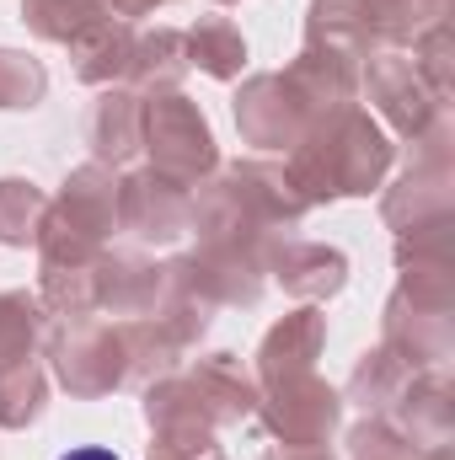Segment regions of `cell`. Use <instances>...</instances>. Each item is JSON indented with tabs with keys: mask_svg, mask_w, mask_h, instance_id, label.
Returning <instances> with one entry per match:
<instances>
[{
	"mask_svg": "<svg viewBox=\"0 0 455 460\" xmlns=\"http://www.w3.org/2000/svg\"><path fill=\"white\" fill-rule=\"evenodd\" d=\"M188 70H193V65H188V38H183L177 27L134 32V54H129L123 86L139 92V97H156V92H177Z\"/></svg>",
	"mask_w": 455,
	"mask_h": 460,
	"instance_id": "ffe728a7",
	"label": "cell"
},
{
	"mask_svg": "<svg viewBox=\"0 0 455 460\" xmlns=\"http://www.w3.org/2000/svg\"><path fill=\"white\" fill-rule=\"evenodd\" d=\"M215 5H236V0H215Z\"/></svg>",
	"mask_w": 455,
	"mask_h": 460,
	"instance_id": "74e56055",
	"label": "cell"
},
{
	"mask_svg": "<svg viewBox=\"0 0 455 460\" xmlns=\"http://www.w3.org/2000/svg\"><path fill=\"white\" fill-rule=\"evenodd\" d=\"M306 43L343 49L353 59L375 54V32H370V16H364V0H311L306 5Z\"/></svg>",
	"mask_w": 455,
	"mask_h": 460,
	"instance_id": "d4e9b609",
	"label": "cell"
},
{
	"mask_svg": "<svg viewBox=\"0 0 455 460\" xmlns=\"http://www.w3.org/2000/svg\"><path fill=\"white\" fill-rule=\"evenodd\" d=\"M252 418L268 429L273 445H333V434L343 423V396L317 369H306V375L257 385Z\"/></svg>",
	"mask_w": 455,
	"mask_h": 460,
	"instance_id": "9c48e42d",
	"label": "cell"
},
{
	"mask_svg": "<svg viewBox=\"0 0 455 460\" xmlns=\"http://www.w3.org/2000/svg\"><path fill=\"white\" fill-rule=\"evenodd\" d=\"M455 123L451 113H440L418 139H413V161L407 172L386 188L380 199V220L397 235L429 226H451L455 220Z\"/></svg>",
	"mask_w": 455,
	"mask_h": 460,
	"instance_id": "5b68a950",
	"label": "cell"
},
{
	"mask_svg": "<svg viewBox=\"0 0 455 460\" xmlns=\"http://www.w3.org/2000/svg\"><path fill=\"white\" fill-rule=\"evenodd\" d=\"M418 369H407L391 348H370V353H359V364H353V375H348V402L353 407H364V418H386L391 412V402L407 391V380H413Z\"/></svg>",
	"mask_w": 455,
	"mask_h": 460,
	"instance_id": "cb8c5ba5",
	"label": "cell"
},
{
	"mask_svg": "<svg viewBox=\"0 0 455 460\" xmlns=\"http://www.w3.org/2000/svg\"><path fill=\"white\" fill-rule=\"evenodd\" d=\"M108 16H113L108 0H22L27 32L43 43H65V49H76L86 32H97Z\"/></svg>",
	"mask_w": 455,
	"mask_h": 460,
	"instance_id": "603a6c76",
	"label": "cell"
},
{
	"mask_svg": "<svg viewBox=\"0 0 455 460\" xmlns=\"http://www.w3.org/2000/svg\"><path fill=\"white\" fill-rule=\"evenodd\" d=\"M43 332H49L43 300L27 295V289H5L0 295V364L32 358V348L43 343Z\"/></svg>",
	"mask_w": 455,
	"mask_h": 460,
	"instance_id": "f546056e",
	"label": "cell"
},
{
	"mask_svg": "<svg viewBox=\"0 0 455 460\" xmlns=\"http://www.w3.org/2000/svg\"><path fill=\"white\" fill-rule=\"evenodd\" d=\"M199 188L188 226L199 246L183 257L215 305H257L268 284V246L300 226L311 204L273 161H230Z\"/></svg>",
	"mask_w": 455,
	"mask_h": 460,
	"instance_id": "6da1fadb",
	"label": "cell"
},
{
	"mask_svg": "<svg viewBox=\"0 0 455 460\" xmlns=\"http://www.w3.org/2000/svg\"><path fill=\"white\" fill-rule=\"evenodd\" d=\"M118 235V172L113 166H76L49 199L38 226V268H92Z\"/></svg>",
	"mask_w": 455,
	"mask_h": 460,
	"instance_id": "277c9868",
	"label": "cell"
},
{
	"mask_svg": "<svg viewBox=\"0 0 455 460\" xmlns=\"http://www.w3.org/2000/svg\"><path fill=\"white\" fill-rule=\"evenodd\" d=\"M386 423H391L407 445H418V450H451V439H455V396H451L445 369H418V375L407 380V391L391 402Z\"/></svg>",
	"mask_w": 455,
	"mask_h": 460,
	"instance_id": "5bb4252c",
	"label": "cell"
},
{
	"mask_svg": "<svg viewBox=\"0 0 455 460\" xmlns=\"http://www.w3.org/2000/svg\"><path fill=\"white\" fill-rule=\"evenodd\" d=\"M139 123H145V97L129 86H103L92 113H86V145L97 166H129L139 155Z\"/></svg>",
	"mask_w": 455,
	"mask_h": 460,
	"instance_id": "d6986e66",
	"label": "cell"
},
{
	"mask_svg": "<svg viewBox=\"0 0 455 460\" xmlns=\"http://www.w3.org/2000/svg\"><path fill=\"white\" fill-rule=\"evenodd\" d=\"M161 5H172V0H108V11L123 16V22H129V16H150V11H161Z\"/></svg>",
	"mask_w": 455,
	"mask_h": 460,
	"instance_id": "d590c367",
	"label": "cell"
},
{
	"mask_svg": "<svg viewBox=\"0 0 455 460\" xmlns=\"http://www.w3.org/2000/svg\"><path fill=\"white\" fill-rule=\"evenodd\" d=\"M445 11H451V0H364L375 49H407L424 27L445 22Z\"/></svg>",
	"mask_w": 455,
	"mask_h": 460,
	"instance_id": "4316f807",
	"label": "cell"
},
{
	"mask_svg": "<svg viewBox=\"0 0 455 460\" xmlns=\"http://www.w3.org/2000/svg\"><path fill=\"white\" fill-rule=\"evenodd\" d=\"M397 161V145L386 139V128L364 113L359 102L327 113L300 134V145L290 150V182L295 193L317 209V204H338V199H370L386 172Z\"/></svg>",
	"mask_w": 455,
	"mask_h": 460,
	"instance_id": "7a4b0ae2",
	"label": "cell"
},
{
	"mask_svg": "<svg viewBox=\"0 0 455 460\" xmlns=\"http://www.w3.org/2000/svg\"><path fill=\"white\" fill-rule=\"evenodd\" d=\"M268 273L284 284V295L317 305V300H333L343 284H348V257H343L338 246L284 235V241L268 246Z\"/></svg>",
	"mask_w": 455,
	"mask_h": 460,
	"instance_id": "2e32d148",
	"label": "cell"
},
{
	"mask_svg": "<svg viewBox=\"0 0 455 460\" xmlns=\"http://www.w3.org/2000/svg\"><path fill=\"white\" fill-rule=\"evenodd\" d=\"M193 193L199 188L161 177L156 166H139V172L118 177V230H129L134 241H150V246H172L193 226Z\"/></svg>",
	"mask_w": 455,
	"mask_h": 460,
	"instance_id": "8fae6325",
	"label": "cell"
},
{
	"mask_svg": "<svg viewBox=\"0 0 455 460\" xmlns=\"http://www.w3.org/2000/svg\"><path fill=\"white\" fill-rule=\"evenodd\" d=\"M139 150H150V166L161 177H177L188 188L210 182L220 172V145L199 102L183 92H156L145 97V123H139Z\"/></svg>",
	"mask_w": 455,
	"mask_h": 460,
	"instance_id": "8992f818",
	"label": "cell"
},
{
	"mask_svg": "<svg viewBox=\"0 0 455 460\" xmlns=\"http://www.w3.org/2000/svg\"><path fill=\"white\" fill-rule=\"evenodd\" d=\"M322 343H327V316H322L317 305L290 311L284 322H273V327L263 332L257 358H252V380H257V385H273V380H290V375L317 369Z\"/></svg>",
	"mask_w": 455,
	"mask_h": 460,
	"instance_id": "9a60e30c",
	"label": "cell"
},
{
	"mask_svg": "<svg viewBox=\"0 0 455 460\" xmlns=\"http://www.w3.org/2000/svg\"><path fill=\"white\" fill-rule=\"evenodd\" d=\"M407 49H413L407 59H413V70L424 75V86H429L440 102H451V22L424 27Z\"/></svg>",
	"mask_w": 455,
	"mask_h": 460,
	"instance_id": "836d02e7",
	"label": "cell"
},
{
	"mask_svg": "<svg viewBox=\"0 0 455 460\" xmlns=\"http://www.w3.org/2000/svg\"><path fill=\"white\" fill-rule=\"evenodd\" d=\"M150 460H210L220 456V418L193 385V375H161L145 385Z\"/></svg>",
	"mask_w": 455,
	"mask_h": 460,
	"instance_id": "ba28073f",
	"label": "cell"
},
{
	"mask_svg": "<svg viewBox=\"0 0 455 460\" xmlns=\"http://www.w3.org/2000/svg\"><path fill=\"white\" fill-rule=\"evenodd\" d=\"M215 300L204 295V284L193 279V268H188V257H172V262H161V289H156V305L145 311L166 338L177 348H193L204 332H210V322H215Z\"/></svg>",
	"mask_w": 455,
	"mask_h": 460,
	"instance_id": "e0dca14e",
	"label": "cell"
},
{
	"mask_svg": "<svg viewBox=\"0 0 455 460\" xmlns=\"http://www.w3.org/2000/svg\"><path fill=\"white\" fill-rule=\"evenodd\" d=\"M290 97L300 102V113L311 123H322L327 113H343L359 102V59L343 54V49H322V43H306L290 70H279Z\"/></svg>",
	"mask_w": 455,
	"mask_h": 460,
	"instance_id": "4fadbf2b",
	"label": "cell"
},
{
	"mask_svg": "<svg viewBox=\"0 0 455 460\" xmlns=\"http://www.w3.org/2000/svg\"><path fill=\"white\" fill-rule=\"evenodd\" d=\"M359 92L375 102V113L386 118L407 145H413L440 113H451V102H440V97L424 86V75L413 70V59H407L402 49H375V54H364V65H359Z\"/></svg>",
	"mask_w": 455,
	"mask_h": 460,
	"instance_id": "30bf717a",
	"label": "cell"
},
{
	"mask_svg": "<svg viewBox=\"0 0 455 460\" xmlns=\"http://www.w3.org/2000/svg\"><path fill=\"white\" fill-rule=\"evenodd\" d=\"M188 375H193V385L204 391V402L215 407L220 429L252 418V407H257V380H252V369H246L236 353H204Z\"/></svg>",
	"mask_w": 455,
	"mask_h": 460,
	"instance_id": "44dd1931",
	"label": "cell"
},
{
	"mask_svg": "<svg viewBox=\"0 0 455 460\" xmlns=\"http://www.w3.org/2000/svg\"><path fill=\"white\" fill-rule=\"evenodd\" d=\"M236 128L257 150H295L300 134L311 128V118L300 113V102L290 97L279 70H263V75H246L236 92Z\"/></svg>",
	"mask_w": 455,
	"mask_h": 460,
	"instance_id": "7c38bea8",
	"label": "cell"
},
{
	"mask_svg": "<svg viewBox=\"0 0 455 460\" xmlns=\"http://www.w3.org/2000/svg\"><path fill=\"white\" fill-rule=\"evenodd\" d=\"M156 289H161V268L145 252H118V246H108L92 262V300L108 316H129V322L145 316L156 305Z\"/></svg>",
	"mask_w": 455,
	"mask_h": 460,
	"instance_id": "ac0fdd59",
	"label": "cell"
},
{
	"mask_svg": "<svg viewBox=\"0 0 455 460\" xmlns=\"http://www.w3.org/2000/svg\"><path fill=\"white\" fill-rule=\"evenodd\" d=\"M43 188L27 182V177H0V246H27L38 241V226H43Z\"/></svg>",
	"mask_w": 455,
	"mask_h": 460,
	"instance_id": "4dcf8cb0",
	"label": "cell"
},
{
	"mask_svg": "<svg viewBox=\"0 0 455 460\" xmlns=\"http://www.w3.org/2000/svg\"><path fill=\"white\" fill-rule=\"evenodd\" d=\"M380 343L407 369H445L455 353V262H402L380 311Z\"/></svg>",
	"mask_w": 455,
	"mask_h": 460,
	"instance_id": "3957f363",
	"label": "cell"
},
{
	"mask_svg": "<svg viewBox=\"0 0 455 460\" xmlns=\"http://www.w3.org/2000/svg\"><path fill=\"white\" fill-rule=\"evenodd\" d=\"M59 460H118V456L103 450V445H86V450H70V456H59Z\"/></svg>",
	"mask_w": 455,
	"mask_h": 460,
	"instance_id": "8d00e7d4",
	"label": "cell"
},
{
	"mask_svg": "<svg viewBox=\"0 0 455 460\" xmlns=\"http://www.w3.org/2000/svg\"><path fill=\"white\" fill-rule=\"evenodd\" d=\"M123 327V348H129V385H150V380H161V375H172L177 364H183V353L188 348H177L150 316H134V322H118Z\"/></svg>",
	"mask_w": 455,
	"mask_h": 460,
	"instance_id": "f1b7e54d",
	"label": "cell"
},
{
	"mask_svg": "<svg viewBox=\"0 0 455 460\" xmlns=\"http://www.w3.org/2000/svg\"><path fill=\"white\" fill-rule=\"evenodd\" d=\"M49 407V375L38 358L0 364V429H32Z\"/></svg>",
	"mask_w": 455,
	"mask_h": 460,
	"instance_id": "83f0119b",
	"label": "cell"
},
{
	"mask_svg": "<svg viewBox=\"0 0 455 460\" xmlns=\"http://www.w3.org/2000/svg\"><path fill=\"white\" fill-rule=\"evenodd\" d=\"M263 460H333V445H268Z\"/></svg>",
	"mask_w": 455,
	"mask_h": 460,
	"instance_id": "e575fe53",
	"label": "cell"
},
{
	"mask_svg": "<svg viewBox=\"0 0 455 460\" xmlns=\"http://www.w3.org/2000/svg\"><path fill=\"white\" fill-rule=\"evenodd\" d=\"M43 92H49V70L22 49H0V113H27L43 102Z\"/></svg>",
	"mask_w": 455,
	"mask_h": 460,
	"instance_id": "d6a6232c",
	"label": "cell"
},
{
	"mask_svg": "<svg viewBox=\"0 0 455 460\" xmlns=\"http://www.w3.org/2000/svg\"><path fill=\"white\" fill-rule=\"evenodd\" d=\"M188 65H199L215 81H236L246 70V38L230 16H199L188 32Z\"/></svg>",
	"mask_w": 455,
	"mask_h": 460,
	"instance_id": "484cf974",
	"label": "cell"
},
{
	"mask_svg": "<svg viewBox=\"0 0 455 460\" xmlns=\"http://www.w3.org/2000/svg\"><path fill=\"white\" fill-rule=\"evenodd\" d=\"M129 54H134V22H123V16H108L97 32H86L76 49H70V59H76V81H86V86H123V75H129Z\"/></svg>",
	"mask_w": 455,
	"mask_h": 460,
	"instance_id": "7402d4cb",
	"label": "cell"
},
{
	"mask_svg": "<svg viewBox=\"0 0 455 460\" xmlns=\"http://www.w3.org/2000/svg\"><path fill=\"white\" fill-rule=\"evenodd\" d=\"M210 460H226V456H210Z\"/></svg>",
	"mask_w": 455,
	"mask_h": 460,
	"instance_id": "f35d334b",
	"label": "cell"
},
{
	"mask_svg": "<svg viewBox=\"0 0 455 460\" xmlns=\"http://www.w3.org/2000/svg\"><path fill=\"white\" fill-rule=\"evenodd\" d=\"M43 284H38V300L49 316L59 322H81V316H97V300H92V268H38Z\"/></svg>",
	"mask_w": 455,
	"mask_h": 460,
	"instance_id": "1f68e13d",
	"label": "cell"
},
{
	"mask_svg": "<svg viewBox=\"0 0 455 460\" xmlns=\"http://www.w3.org/2000/svg\"><path fill=\"white\" fill-rule=\"evenodd\" d=\"M43 348H49L54 380L81 402L113 396L118 385H129V348H123L118 322H97V316L59 322V327L43 332Z\"/></svg>",
	"mask_w": 455,
	"mask_h": 460,
	"instance_id": "52a82bcc",
	"label": "cell"
}]
</instances>
